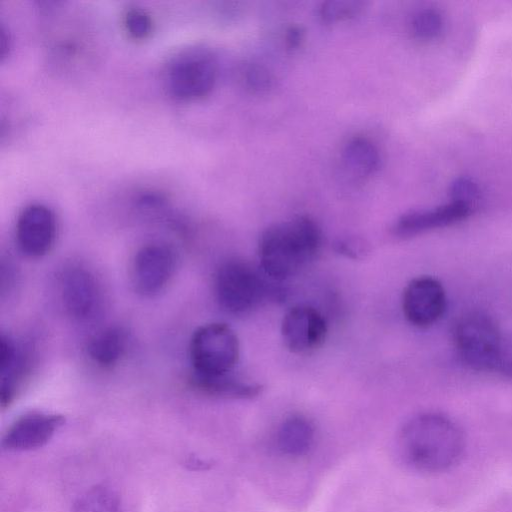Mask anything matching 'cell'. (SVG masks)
Here are the masks:
<instances>
[{
  "instance_id": "27",
  "label": "cell",
  "mask_w": 512,
  "mask_h": 512,
  "mask_svg": "<svg viewBox=\"0 0 512 512\" xmlns=\"http://www.w3.org/2000/svg\"><path fill=\"white\" fill-rule=\"evenodd\" d=\"M498 370L507 377L512 378V354L504 353V357Z\"/></svg>"
},
{
  "instance_id": "11",
  "label": "cell",
  "mask_w": 512,
  "mask_h": 512,
  "mask_svg": "<svg viewBox=\"0 0 512 512\" xmlns=\"http://www.w3.org/2000/svg\"><path fill=\"white\" fill-rule=\"evenodd\" d=\"M281 334L288 350L295 354H306L322 345L327 334V324L315 308L298 305L285 314Z\"/></svg>"
},
{
  "instance_id": "18",
  "label": "cell",
  "mask_w": 512,
  "mask_h": 512,
  "mask_svg": "<svg viewBox=\"0 0 512 512\" xmlns=\"http://www.w3.org/2000/svg\"><path fill=\"white\" fill-rule=\"evenodd\" d=\"M343 156L347 166L362 176L373 174L380 163L377 147L362 136L353 137L347 142Z\"/></svg>"
},
{
  "instance_id": "16",
  "label": "cell",
  "mask_w": 512,
  "mask_h": 512,
  "mask_svg": "<svg viewBox=\"0 0 512 512\" xmlns=\"http://www.w3.org/2000/svg\"><path fill=\"white\" fill-rule=\"evenodd\" d=\"M314 439V426L302 415L287 417L279 426L276 434L278 449L291 457L307 454L313 446Z\"/></svg>"
},
{
  "instance_id": "13",
  "label": "cell",
  "mask_w": 512,
  "mask_h": 512,
  "mask_svg": "<svg viewBox=\"0 0 512 512\" xmlns=\"http://www.w3.org/2000/svg\"><path fill=\"white\" fill-rule=\"evenodd\" d=\"M474 208L468 204L452 200L450 203L426 210L408 212L393 224L392 232L397 237H411L434 229L463 221Z\"/></svg>"
},
{
  "instance_id": "14",
  "label": "cell",
  "mask_w": 512,
  "mask_h": 512,
  "mask_svg": "<svg viewBox=\"0 0 512 512\" xmlns=\"http://www.w3.org/2000/svg\"><path fill=\"white\" fill-rule=\"evenodd\" d=\"M27 345L9 335L0 338V403L4 408L15 398L31 366Z\"/></svg>"
},
{
  "instance_id": "25",
  "label": "cell",
  "mask_w": 512,
  "mask_h": 512,
  "mask_svg": "<svg viewBox=\"0 0 512 512\" xmlns=\"http://www.w3.org/2000/svg\"><path fill=\"white\" fill-rule=\"evenodd\" d=\"M336 250L346 257L355 259L363 257L367 252L365 244L357 239H344L338 241L336 244Z\"/></svg>"
},
{
  "instance_id": "5",
  "label": "cell",
  "mask_w": 512,
  "mask_h": 512,
  "mask_svg": "<svg viewBox=\"0 0 512 512\" xmlns=\"http://www.w3.org/2000/svg\"><path fill=\"white\" fill-rule=\"evenodd\" d=\"M190 361L196 377L230 374L239 358V341L234 331L223 323L198 327L190 340Z\"/></svg>"
},
{
  "instance_id": "15",
  "label": "cell",
  "mask_w": 512,
  "mask_h": 512,
  "mask_svg": "<svg viewBox=\"0 0 512 512\" xmlns=\"http://www.w3.org/2000/svg\"><path fill=\"white\" fill-rule=\"evenodd\" d=\"M127 347V332L122 327L109 326L91 337L87 345V352L95 364L103 368H110L121 360Z\"/></svg>"
},
{
  "instance_id": "26",
  "label": "cell",
  "mask_w": 512,
  "mask_h": 512,
  "mask_svg": "<svg viewBox=\"0 0 512 512\" xmlns=\"http://www.w3.org/2000/svg\"><path fill=\"white\" fill-rule=\"evenodd\" d=\"M303 39V32L299 27H290L287 31L286 42L289 48H296Z\"/></svg>"
},
{
  "instance_id": "10",
  "label": "cell",
  "mask_w": 512,
  "mask_h": 512,
  "mask_svg": "<svg viewBox=\"0 0 512 512\" xmlns=\"http://www.w3.org/2000/svg\"><path fill=\"white\" fill-rule=\"evenodd\" d=\"M405 318L414 326L428 327L437 322L446 309V294L440 281L421 276L412 279L402 296Z\"/></svg>"
},
{
  "instance_id": "2",
  "label": "cell",
  "mask_w": 512,
  "mask_h": 512,
  "mask_svg": "<svg viewBox=\"0 0 512 512\" xmlns=\"http://www.w3.org/2000/svg\"><path fill=\"white\" fill-rule=\"evenodd\" d=\"M321 232L308 216H297L268 227L259 240L261 270L281 281L299 272L318 254Z\"/></svg>"
},
{
  "instance_id": "8",
  "label": "cell",
  "mask_w": 512,
  "mask_h": 512,
  "mask_svg": "<svg viewBox=\"0 0 512 512\" xmlns=\"http://www.w3.org/2000/svg\"><path fill=\"white\" fill-rule=\"evenodd\" d=\"M60 295L65 311L74 320L90 321L99 313L102 304L100 285L85 267L72 265L59 278Z\"/></svg>"
},
{
  "instance_id": "12",
  "label": "cell",
  "mask_w": 512,
  "mask_h": 512,
  "mask_svg": "<svg viewBox=\"0 0 512 512\" xmlns=\"http://www.w3.org/2000/svg\"><path fill=\"white\" fill-rule=\"evenodd\" d=\"M64 417L55 413L28 412L16 418L2 438L8 451H29L44 446L64 424Z\"/></svg>"
},
{
  "instance_id": "7",
  "label": "cell",
  "mask_w": 512,
  "mask_h": 512,
  "mask_svg": "<svg viewBox=\"0 0 512 512\" xmlns=\"http://www.w3.org/2000/svg\"><path fill=\"white\" fill-rule=\"evenodd\" d=\"M177 265L174 248L154 242L141 247L132 263V283L137 293L150 297L162 291L171 280Z\"/></svg>"
},
{
  "instance_id": "4",
  "label": "cell",
  "mask_w": 512,
  "mask_h": 512,
  "mask_svg": "<svg viewBox=\"0 0 512 512\" xmlns=\"http://www.w3.org/2000/svg\"><path fill=\"white\" fill-rule=\"evenodd\" d=\"M454 344L460 360L476 371L498 370L504 345L496 322L486 313L470 312L454 328Z\"/></svg>"
},
{
  "instance_id": "19",
  "label": "cell",
  "mask_w": 512,
  "mask_h": 512,
  "mask_svg": "<svg viewBox=\"0 0 512 512\" xmlns=\"http://www.w3.org/2000/svg\"><path fill=\"white\" fill-rule=\"evenodd\" d=\"M71 512H122V504L114 490L97 485L77 498Z\"/></svg>"
},
{
  "instance_id": "3",
  "label": "cell",
  "mask_w": 512,
  "mask_h": 512,
  "mask_svg": "<svg viewBox=\"0 0 512 512\" xmlns=\"http://www.w3.org/2000/svg\"><path fill=\"white\" fill-rule=\"evenodd\" d=\"M264 272L247 261L233 258L222 262L214 275V293L220 307L234 315H242L258 307L276 294Z\"/></svg>"
},
{
  "instance_id": "1",
  "label": "cell",
  "mask_w": 512,
  "mask_h": 512,
  "mask_svg": "<svg viewBox=\"0 0 512 512\" xmlns=\"http://www.w3.org/2000/svg\"><path fill=\"white\" fill-rule=\"evenodd\" d=\"M399 444L411 465L426 472H440L458 461L464 449V436L449 417L427 412L403 425Z\"/></svg>"
},
{
  "instance_id": "6",
  "label": "cell",
  "mask_w": 512,
  "mask_h": 512,
  "mask_svg": "<svg viewBox=\"0 0 512 512\" xmlns=\"http://www.w3.org/2000/svg\"><path fill=\"white\" fill-rule=\"evenodd\" d=\"M216 63L207 51L184 48L172 56L164 68L163 81L168 94L178 100H195L214 87Z\"/></svg>"
},
{
  "instance_id": "21",
  "label": "cell",
  "mask_w": 512,
  "mask_h": 512,
  "mask_svg": "<svg viewBox=\"0 0 512 512\" xmlns=\"http://www.w3.org/2000/svg\"><path fill=\"white\" fill-rule=\"evenodd\" d=\"M123 25L128 35L136 40L145 39L153 28L151 15L143 8L130 7L123 15Z\"/></svg>"
},
{
  "instance_id": "22",
  "label": "cell",
  "mask_w": 512,
  "mask_h": 512,
  "mask_svg": "<svg viewBox=\"0 0 512 512\" xmlns=\"http://www.w3.org/2000/svg\"><path fill=\"white\" fill-rule=\"evenodd\" d=\"M360 10V2L327 1L321 5L319 15L324 22L334 23L354 17Z\"/></svg>"
},
{
  "instance_id": "17",
  "label": "cell",
  "mask_w": 512,
  "mask_h": 512,
  "mask_svg": "<svg viewBox=\"0 0 512 512\" xmlns=\"http://www.w3.org/2000/svg\"><path fill=\"white\" fill-rule=\"evenodd\" d=\"M191 383L201 393L221 398L251 399L263 389L258 383L242 381L231 374L208 378L192 376Z\"/></svg>"
},
{
  "instance_id": "24",
  "label": "cell",
  "mask_w": 512,
  "mask_h": 512,
  "mask_svg": "<svg viewBox=\"0 0 512 512\" xmlns=\"http://www.w3.org/2000/svg\"><path fill=\"white\" fill-rule=\"evenodd\" d=\"M244 80L249 89L257 92L268 90L272 85L269 72L262 66L253 64L246 68Z\"/></svg>"
},
{
  "instance_id": "23",
  "label": "cell",
  "mask_w": 512,
  "mask_h": 512,
  "mask_svg": "<svg viewBox=\"0 0 512 512\" xmlns=\"http://www.w3.org/2000/svg\"><path fill=\"white\" fill-rule=\"evenodd\" d=\"M452 200L475 207L480 197L478 186L470 179L461 178L455 181L451 188Z\"/></svg>"
},
{
  "instance_id": "28",
  "label": "cell",
  "mask_w": 512,
  "mask_h": 512,
  "mask_svg": "<svg viewBox=\"0 0 512 512\" xmlns=\"http://www.w3.org/2000/svg\"><path fill=\"white\" fill-rule=\"evenodd\" d=\"M9 48V38L3 26L0 28V56L5 57Z\"/></svg>"
},
{
  "instance_id": "9",
  "label": "cell",
  "mask_w": 512,
  "mask_h": 512,
  "mask_svg": "<svg viewBox=\"0 0 512 512\" xmlns=\"http://www.w3.org/2000/svg\"><path fill=\"white\" fill-rule=\"evenodd\" d=\"M56 219L46 205L33 203L20 212L16 222V242L27 257L40 258L52 249L56 238Z\"/></svg>"
},
{
  "instance_id": "20",
  "label": "cell",
  "mask_w": 512,
  "mask_h": 512,
  "mask_svg": "<svg viewBox=\"0 0 512 512\" xmlns=\"http://www.w3.org/2000/svg\"><path fill=\"white\" fill-rule=\"evenodd\" d=\"M445 28L442 13L435 8L418 11L411 22V31L421 41H432L440 37Z\"/></svg>"
}]
</instances>
